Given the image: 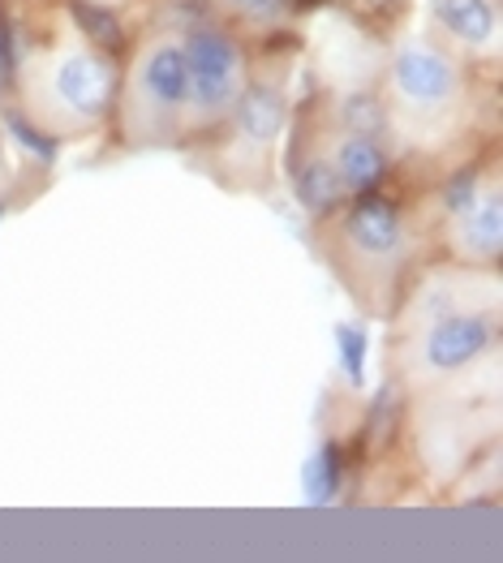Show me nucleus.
Wrapping results in <instances>:
<instances>
[{
  "instance_id": "7",
  "label": "nucleus",
  "mask_w": 503,
  "mask_h": 563,
  "mask_svg": "<svg viewBox=\"0 0 503 563\" xmlns=\"http://www.w3.org/2000/svg\"><path fill=\"white\" fill-rule=\"evenodd\" d=\"M237 125L254 142H272L284 125V99L272 87H250L237 103Z\"/></svg>"
},
{
  "instance_id": "17",
  "label": "nucleus",
  "mask_w": 503,
  "mask_h": 563,
  "mask_svg": "<svg viewBox=\"0 0 503 563\" xmlns=\"http://www.w3.org/2000/svg\"><path fill=\"white\" fill-rule=\"evenodd\" d=\"M9 130L18 134V142H22V146H31V151H35L40 159H52V155H56V146H52V142H47V139H40V134H35V130H31L26 121H18V117H9Z\"/></svg>"
},
{
  "instance_id": "4",
  "label": "nucleus",
  "mask_w": 503,
  "mask_h": 563,
  "mask_svg": "<svg viewBox=\"0 0 503 563\" xmlns=\"http://www.w3.org/2000/svg\"><path fill=\"white\" fill-rule=\"evenodd\" d=\"M396 82L417 103H439L457 91V69L426 47H405L396 56Z\"/></svg>"
},
{
  "instance_id": "9",
  "label": "nucleus",
  "mask_w": 503,
  "mask_h": 563,
  "mask_svg": "<svg viewBox=\"0 0 503 563\" xmlns=\"http://www.w3.org/2000/svg\"><path fill=\"white\" fill-rule=\"evenodd\" d=\"M383 151L374 146V139H349L340 146V155H336V177L345 181V186L353 189H370L379 186V177H383Z\"/></svg>"
},
{
  "instance_id": "11",
  "label": "nucleus",
  "mask_w": 503,
  "mask_h": 563,
  "mask_svg": "<svg viewBox=\"0 0 503 563\" xmlns=\"http://www.w3.org/2000/svg\"><path fill=\"white\" fill-rule=\"evenodd\" d=\"M336 486H340L336 448H319V452L306 461V470H302V490H306L310 504H327V499L336 495Z\"/></svg>"
},
{
  "instance_id": "5",
  "label": "nucleus",
  "mask_w": 503,
  "mask_h": 563,
  "mask_svg": "<svg viewBox=\"0 0 503 563\" xmlns=\"http://www.w3.org/2000/svg\"><path fill=\"white\" fill-rule=\"evenodd\" d=\"M349 241H353L358 250H367V254H387V250H396V241H401V220H396V211H392L387 202H379V198H362V202L353 207V216H349Z\"/></svg>"
},
{
  "instance_id": "3",
  "label": "nucleus",
  "mask_w": 503,
  "mask_h": 563,
  "mask_svg": "<svg viewBox=\"0 0 503 563\" xmlns=\"http://www.w3.org/2000/svg\"><path fill=\"white\" fill-rule=\"evenodd\" d=\"M486 344H491V328H486L482 319L457 314V319H444V323L430 328V335H426V362H430L435 371H460V366H469Z\"/></svg>"
},
{
  "instance_id": "1",
  "label": "nucleus",
  "mask_w": 503,
  "mask_h": 563,
  "mask_svg": "<svg viewBox=\"0 0 503 563\" xmlns=\"http://www.w3.org/2000/svg\"><path fill=\"white\" fill-rule=\"evenodd\" d=\"M185 65H189V99H198L203 108H225L237 95L241 56L225 35L194 31V40L185 47Z\"/></svg>"
},
{
  "instance_id": "12",
  "label": "nucleus",
  "mask_w": 503,
  "mask_h": 563,
  "mask_svg": "<svg viewBox=\"0 0 503 563\" xmlns=\"http://www.w3.org/2000/svg\"><path fill=\"white\" fill-rule=\"evenodd\" d=\"M74 22H78V26H83V35H91V40L103 47V52H121V44H125V35H121L117 18H112L103 4H91V0H74Z\"/></svg>"
},
{
  "instance_id": "19",
  "label": "nucleus",
  "mask_w": 503,
  "mask_h": 563,
  "mask_svg": "<svg viewBox=\"0 0 503 563\" xmlns=\"http://www.w3.org/2000/svg\"><path fill=\"white\" fill-rule=\"evenodd\" d=\"M241 9H250V13H259V18H272L280 13V0H237Z\"/></svg>"
},
{
  "instance_id": "13",
  "label": "nucleus",
  "mask_w": 503,
  "mask_h": 563,
  "mask_svg": "<svg viewBox=\"0 0 503 563\" xmlns=\"http://www.w3.org/2000/svg\"><path fill=\"white\" fill-rule=\"evenodd\" d=\"M464 241H469V250H478V254H500V241H503V211L500 202H486L473 220H469V229H464Z\"/></svg>"
},
{
  "instance_id": "6",
  "label": "nucleus",
  "mask_w": 503,
  "mask_h": 563,
  "mask_svg": "<svg viewBox=\"0 0 503 563\" xmlns=\"http://www.w3.org/2000/svg\"><path fill=\"white\" fill-rule=\"evenodd\" d=\"M142 82H146V91L155 103H168V108H177L189 99V65H185V52L182 47H160V52H151V60H146V69H142Z\"/></svg>"
},
{
  "instance_id": "16",
  "label": "nucleus",
  "mask_w": 503,
  "mask_h": 563,
  "mask_svg": "<svg viewBox=\"0 0 503 563\" xmlns=\"http://www.w3.org/2000/svg\"><path fill=\"white\" fill-rule=\"evenodd\" d=\"M396 391L392 387H383L379 391V400H374V413H370V439L379 434V443H387L392 439V422H396Z\"/></svg>"
},
{
  "instance_id": "14",
  "label": "nucleus",
  "mask_w": 503,
  "mask_h": 563,
  "mask_svg": "<svg viewBox=\"0 0 503 563\" xmlns=\"http://www.w3.org/2000/svg\"><path fill=\"white\" fill-rule=\"evenodd\" d=\"M336 349H340V366L353 383H362V366H367V331H358L353 323L336 328Z\"/></svg>"
},
{
  "instance_id": "18",
  "label": "nucleus",
  "mask_w": 503,
  "mask_h": 563,
  "mask_svg": "<svg viewBox=\"0 0 503 563\" xmlns=\"http://www.w3.org/2000/svg\"><path fill=\"white\" fill-rule=\"evenodd\" d=\"M469 189H473V177H460L457 186L448 189V207H452V211H460V207H469V198H473Z\"/></svg>"
},
{
  "instance_id": "10",
  "label": "nucleus",
  "mask_w": 503,
  "mask_h": 563,
  "mask_svg": "<svg viewBox=\"0 0 503 563\" xmlns=\"http://www.w3.org/2000/svg\"><path fill=\"white\" fill-rule=\"evenodd\" d=\"M297 202L306 207V211H331L336 202H340V177L327 168V164H306L302 173H297Z\"/></svg>"
},
{
  "instance_id": "15",
  "label": "nucleus",
  "mask_w": 503,
  "mask_h": 563,
  "mask_svg": "<svg viewBox=\"0 0 503 563\" xmlns=\"http://www.w3.org/2000/svg\"><path fill=\"white\" fill-rule=\"evenodd\" d=\"M345 121H349V130H358L362 139H370V134L383 130V108H379L374 95H353V99L345 103Z\"/></svg>"
},
{
  "instance_id": "20",
  "label": "nucleus",
  "mask_w": 503,
  "mask_h": 563,
  "mask_svg": "<svg viewBox=\"0 0 503 563\" xmlns=\"http://www.w3.org/2000/svg\"><path fill=\"white\" fill-rule=\"evenodd\" d=\"M4 74H9V47L0 40V82H4Z\"/></svg>"
},
{
  "instance_id": "2",
  "label": "nucleus",
  "mask_w": 503,
  "mask_h": 563,
  "mask_svg": "<svg viewBox=\"0 0 503 563\" xmlns=\"http://www.w3.org/2000/svg\"><path fill=\"white\" fill-rule=\"evenodd\" d=\"M56 91L61 99L83 112V117H99L108 103H112V69L99 60V56H87V52H74L61 60L56 69Z\"/></svg>"
},
{
  "instance_id": "8",
  "label": "nucleus",
  "mask_w": 503,
  "mask_h": 563,
  "mask_svg": "<svg viewBox=\"0 0 503 563\" xmlns=\"http://www.w3.org/2000/svg\"><path fill=\"white\" fill-rule=\"evenodd\" d=\"M435 13L464 44H486L495 31V9L486 0H435Z\"/></svg>"
}]
</instances>
